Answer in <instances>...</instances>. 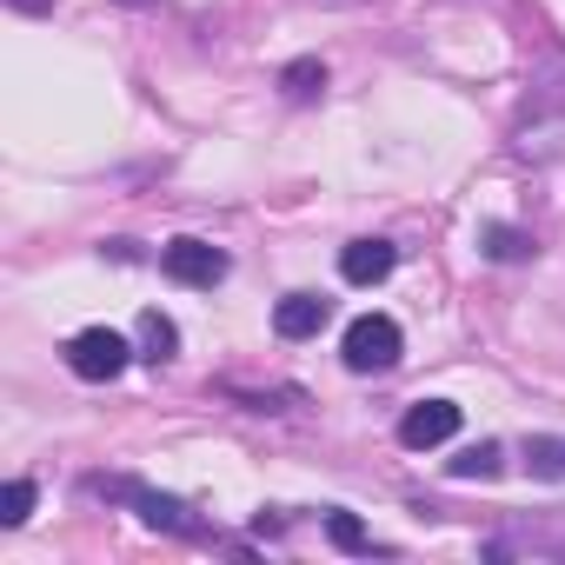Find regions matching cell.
<instances>
[{
	"instance_id": "obj_1",
	"label": "cell",
	"mask_w": 565,
	"mask_h": 565,
	"mask_svg": "<svg viewBox=\"0 0 565 565\" xmlns=\"http://www.w3.org/2000/svg\"><path fill=\"white\" fill-rule=\"evenodd\" d=\"M399 347H406L399 320L360 313V320L347 327V340H340V360H347V373H393V366H399Z\"/></svg>"
},
{
	"instance_id": "obj_2",
	"label": "cell",
	"mask_w": 565,
	"mask_h": 565,
	"mask_svg": "<svg viewBox=\"0 0 565 565\" xmlns=\"http://www.w3.org/2000/svg\"><path fill=\"white\" fill-rule=\"evenodd\" d=\"M127 360H140L114 327H81L74 340H67V373L74 380H87V386H107V380H120L127 373Z\"/></svg>"
},
{
	"instance_id": "obj_3",
	"label": "cell",
	"mask_w": 565,
	"mask_h": 565,
	"mask_svg": "<svg viewBox=\"0 0 565 565\" xmlns=\"http://www.w3.org/2000/svg\"><path fill=\"white\" fill-rule=\"evenodd\" d=\"M160 273L173 279V287H220L226 253L213 239H173V246H160Z\"/></svg>"
},
{
	"instance_id": "obj_4",
	"label": "cell",
	"mask_w": 565,
	"mask_h": 565,
	"mask_svg": "<svg viewBox=\"0 0 565 565\" xmlns=\"http://www.w3.org/2000/svg\"><path fill=\"white\" fill-rule=\"evenodd\" d=\"M127 505H134V512H140V519H147L153 532H180V539H213V532H206V525L193 519V505H186V499H173V492H147V486H134V492H127Z\"/></svg>"
},
{
	"instance_id": "obj_5",
	"label": "cell",
	"mask_w": 565,
	"mask_h": 565,
	"mask_svg": "<svg viewBox=\"0 0 565 565\" xmlns=\"http://www.w3.org/2000/svg\"><path fill=\"white\" fill-rule=\"evenodd\" d=\"M452 433H459V406H452V399H419V406L399 419V446H413V452L446 446Z\"/></svg>"
},
{
	"instance_id": "obj_6",
	"label": "cell",
	"mask_w": 565,
	"mask_h": 565,
	"mask_svg": "<svg viewBox=\"0 0 565 565\" xmlns=\"http://www.w3.org/2000/svg\"><path fill=\"white\" fill-rule=\"evenodd\" d=\"M393 266H399L393 239H347L340 246V279H347V287H380Z\"/></svg>"
},
{
	"instance_id": "obj_7",
	"label": "cell",
	"mask_w": 565,
	"mask_h": 565,
	"mask_svg": "<svg viewBox=\"0 0 565 565\" xmlns=\"http://www.w3.org/2000/svg\"><path fill=\"white\" fill-rule=\"evenodd\" d=\"M327 320H333V300H320V294H287L273 307V333L279 340H313Z\"/></svg>"
},
{
	"instance_id": "obj_8",
	"label": "cell",
	"mask_w": 565,
	"mask_h": 565,
	"mask_svg": "<svg viewBox=\"0 0 565 565\" xmlns=\"http://www.w3.org/2000/svg\"><path fill=\"white\" fill-rule=\"evenodd\" d=\"M134 353H140L147 366H167V360L180 353V327H173L167 313H153V307H147V313H140V327H134Z\"/></svg>"
},
{
	"instance_id": "obj_9",
	"label": "cell",
	"mask_w": 565,
	"mask_h": 565,
	"mask_svg": "<svg viewBox=\"0 0 565 565\" xmlns=\"http://www.w3.org/2000/svg\"><path fill=\"white\" fill-rule=\"evenodd\" d=\"M552 107H565V54H552V61L532 74V94H525V120H539V114H552Z\"/></svg>"
},
{
	"instance_id": "obj_10",
	"label": "cell",
	"mask_w": 565,
	"mask_h": 565,
	"mask_svg": "<svg viewBox=\"0 0 565 565\" xmlns=\"http://www.w3.org/2000/svg\"><path fill=\"white\" fill-rule=\"evenodd\" d=\"M279 94H287L294 107L320 100V94H327V67H320V61H294V67H279Z\"/></svg>"
},
{
	"instance_id": "obj_11",
	"label": "cell",
	"mask_w": 565,
	"mask_h": 565,
	"mask_svg": "<svg viewBox=\"0 0 565 565\" xmlns=\"http://www.w3.org/2000/svg\"><path fill=\"white\" fill-rule=\"evenodd\" d=\"M479 246H486V259H499V266H512V259H532V233L525 226H486L479 233Z\"/></svg>"
},
{
	"instance_id": "obj_12",
	"label": "cell",
	"mask_w": 565,
	"mask_h": 565,
	"mask_svg": "<svg viewBox=\"0 0 565 565\" xmlns=\"http://www.w3.org/2000/svg\"><path fill=\"white\" fill-rule=\"evenodd\" d=\"M499 466H505V446H499V439H479V446H466L446 472H452V479H499Z\"/></svg>"
},
{
	"instance_id": "obj_13",
	"label": "cell",
	"mask_w": 565,
	"mask_h": 565,
	"mask_svg": "<svg viewBox=\"0 0 565 565\" xmlns=\"http://www.w3.org/2000/svg\"><path fill=\"white\" fill-rule=\"evenodd\" d=\"M233 399H246V413H294L300 406V386H266V393H246V386H226Z\"/></svg>"
},
{
	"instance_id": "obj_14",
	"label": "cell",
	"mask_w": 565,
	"mask_h": 565,
	"mask_svg": "<svg viewBox=\"0 0 565 565\" xmlns=\"http://www.w3.org/2000/svg\"><path fill=\"white\" fill-rule=\"evenodd\" d=\"M327 539H333L340 552H373V532H366L353 512H327Z\"/></svg>"
},
{
	"instance_id": "obj_15",
	"label": "cell",
	"mask_w": 565,
	"mask_h": 565,
	"mask_svg": "<svg viewBox=\"0 0 565 565\" xmlns=\"http://www.w3.org/2000/svg\"><path fill=\"white\" fill-rule=\"evenodd\" d=\"M28 512H34V479H8V492H0V525H28Z\"/></svg>"
},
{
	"instance_id": "obj_16",
	"label": "cell",
	"mask_w": 565,
	"mask_h": 565,
	"mask_svg": "<svg viewBox=\"0 0 565 565\" xmlns=\"http://www.w3.org/2000/svg\"><path fill=\"white\" fill-rule=\"evenodd\" d=\"M525 459H532L539 479H565V439H545V433H539V439L525 446Z\"/></svg>"
},
{
	"instance_id": "obj_17",
	"label": "cell",
	"mask_w": 565,
	"mask_h": 565,
	"mask_svg": "<svg viewBox=\"0 0 565 565\" xmlns=\"http://www.w3.org/2000/svg\"><path fill=\"white\" fill-rule=\"evenodd\" d=\"M14 14H54V0H8Z\"/></svg>"
},
{
	"instance_id": "obj_18",
	"label": "cell",
	"mask_w": 565,
	"mask_h": 565,
	"mask_svg": "<svg viewBox=\"0 0 565 565\" xmlns=\"http://www.w3.org/2000/svg\"><path fill=\"white\" fill-rule=\"evenodd\" d=\"M120 8H153V0H120Z\"/></svg>"
}]
</instances>
